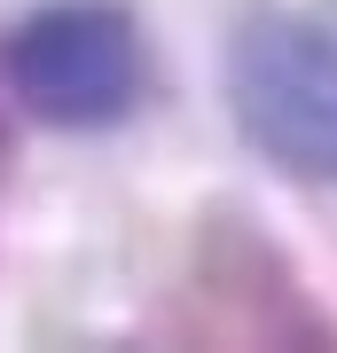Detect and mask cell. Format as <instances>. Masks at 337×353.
<instances>
[{
	"label": "cell",
	"mask_w": 337,
	"mask_h": 353,
	"mask_svg": "<svg viewBox=\"0 0 337 353\" xmlns=\"http://www.w3.org/2000/svg\"><path fill=\"white\" fill-rule=\"evenodd\" d=\"M220 94L267 173L337 189V24L298 8L243 16L220 48Z\"/></svg>",
	"instance_id": "obj_1"
},
{
	"label": "cell",
	"mask_w": 337,
	"mask_h": 353,
	"mask_svg": "<svg viewBox=\"0 0 337 353\" xmlns=\"http://www.w3.org/2000/svg\"><path fill=\"white\" fill-rule=\"evenodd\" d=\"M0 173H8V134H0Z\"/></svg>",
	"instance_id": "obj_3"
},
{
	"label": "cell",
	"mask_w": 337,
	"mask_h": 353,
	"mask_svg": "<svg viewBox=\"0 0 337 353\" xmlns=\"http://www.w3.org/2000/svg\"><path fill=\"white\" fill-rule=\"evenodd\" d=\"M0 71H8V94L39 126L94 134V126H118L141 102L150 55H141L134 16L110 8V0H48L8 32Z\"/></svg>",
	"instance_id": "obj_2"
}]
</instances>
